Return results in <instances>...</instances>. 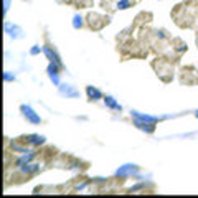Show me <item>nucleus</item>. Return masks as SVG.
I'll use <instances>...</instances> for the list:
<instances>
[{
  "mask_svg": "<svg viewBox=\"0 0 198 198\" xmlns=\"http://www.w3.org/2000/svg\"><path fill=\"white\" fill-rule=\"evenodd\" d=\"M22 111H23V116L30 121V122H33V124H40L42 122V119H40V116H37L33 112V109L32 107H28V106H22Z\"/></svg>",
  "mask_w": 198,
  "mask_h": 198,
  "instance_id": "nucleus-1",
  "label": "nucleus"
},
{
  "mask_svg": "<svg viewBox=\"0 0 198 198\" xmlns=\"http://www.w3.org/2000/svg\"><path fill=\"white\" fill-rule=\"evenodd\" d=\"M88 97L91 99V101H97V99H101L102 94H101V91L96 89V88H92V86H88Z\"/></svg>",
  "mask_w": 198,
  "mask_h": 198,
  "instance_id": "nucleus-2",
  "label": "nucleus"
},
{
  "mask_svg": "<svg viewBox=\"0 0 198 198\" xmlns=\"http://www.w3.org/2000/svg\"><path fill=\"white\" fill-rule=\"evenodd\" d=\"M104 102H106V106H109L111 109L121 111V106H119V104H117V102H116V101H114V99H112V97H109V96H106V97H104Z\"/></svg>",
  "mask_w": 198,
  "mask_h": 198,
  "instance_id": "nucleus-3",
  "label": "nucleus"
},
{
  "mask_svg": "<svg viewBox=\"0 0 198 198\" xmlns=\"http://www.w3.org/2000/svg\"><path fill=\"white\" fill-rule=\"evenodd\" d=\"M131 5H132V2H131V0H117V8H121V10L129 8Z\"/></svg>",
  "mask_w": 198,
  "mask_h": 198,
  "instance_id": "nucleus-4",
  "label": "nucleus"
},
{
  "mask_svg": "<svg viewBox=\"0 0 198 198\" xmlns=\"http://www.w3.org/2000/svg\"><path fill=\"white\" fill-rule=\"evenodd\" d=\"M83 18L81 17H74V28H81L83 27V22H81Z\"/></svg>",
  "mask_w": 198,
  "mask_h": 198,
  "instance_id": "nucleus-5",
  "label": "nucleus"
},
{
  "mask_svg": "<svg viewBox=\"0 0 198 198\" xmlns=\"http://www.w3.org/2000/svg\"><path fill=\"white\" fill-rule=\"evenodd\" d=\"M38 51H40V48H33V50H32V55H37Z\"/></svg>",
  "mask_w": 198,
  "mask_h": 198,
  "instance_id": "nucleus-6",
  "label": "nucleus"
}]
</instances>
